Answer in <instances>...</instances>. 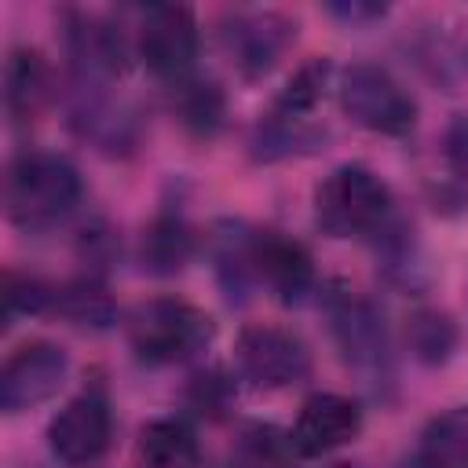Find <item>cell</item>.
Listing matches in <instances>:
<instances>
[{
  "label": "cell",
  "mask_w": 468,
  "mask_h": 468,
  "mask_svg": "<svg viewBox=\"0 0 468 468\" xmlns=\"http://www.w3.org/2000/svg\"><path fill=\"white\" fill-rule=\"evenodd\" d=\"M80 197L77 168L58 154H22L7 168V216L18 227H48L66 216Z\"/></svg>",
  "instance_id": "cell-1"
},
{
  "label": "cell",
  "mask_w": 468,
  "mask_h": 468,
  "mask_svg": "<svg viewBox=\"0 0 468 468\" xmlns=\"http://www.w3.org/2000/svg\"><path fill=\"white\" fill-rule=\"evenodd\" d=\"M212 340V318L186 300L157 296L128 314V344L150 366L186 362Z\"/></svg>",
  "instance_id": "cell-2"
},
{
  "label": "cell",
  "mask_w": 468,
  "mask_h": 468,
  "mask_svg": "<svg viewBox=\"0 0 468 468\" xmlns=\"http://www.w3.org/2000/svg\"><path fill=\"white\" fill-rule=\"evenodd\" d=\"M388 183L366 165L333 168L314 190V219L333 238H362L388 219Z\"/></svg>",
  "instance_id": "cell-3"
},
{
  "label": "cell",
  "mask_w": 468,
  "mask_h": 468,
  "mask_svg": "<svg viewBox=\"0 0 468 468\" xmlns=\"http://www.w3.org/2000/svg\"><path fill=\"white\" fill-rule=\"evenodd\" d=\"M340 106L358 128L377 135H402L417 121L413 95L384 66L373 62H355L340 77Z\"/></svg>",
  "instance_id": "cell-4"
},
{
  "label": "cell",
  "mask_w": 468,
  "mask_h": 468,
  "mask_svg": "<svg viewBox=\"0 0 468 468\" xmlns=\"http://www.w3.org/2000/svg\"><path fill=\"white\" fill-rule=\"evenodd\" d=\"M238 373L256 388H289L311 373L307 344L282 325H245L234 347Z\"/></svg>",
  "instance_id": "cell-5"
},
{
  "label": "cell",
  "mask_w": 468,
  "mask_h": 468,
  "mask_svg": "<svg viewBox=\"0 0 468 468\" xmlns=\"http://www.w3.org/2000/svg\"><path fill=\"white\" fill-rule=\"evenodd\" d=\"M139 58L161 80L183 84L197 58V22L183 4H154L139 22Z\"/></svg>",
  "instance_id": "cell-6"
},
{
  "label": "cell",
  "mask_w": 468,
  "mask_h": 468,
  "mask_svg": "<svg viewBox=\"0 0 468 468\" xmlns=\"http://www.w3.org/2000/svg\"><path fill=\"white\" fill-rule=\"evenodd\" d=\"M110 431H113V417H110V402L99 391H84L77 399H69L48 424V446L51 453L66 464V468H84L91 461H99L110 446Z\"/></svg>",
  "instance_id": "cell-7"
},
{
  "label": "cell",
  "mask_w": 468,
  "mask_h": 468,
  "mask_svg": "<svg viewBox=\"0 0 468 468\" xmlns=\"http://www.w3.org/2000/svg\"><path fill=\"white\" fill-rule=\"evenodd\" d=\"M66 380V351L48 340L18 347L0 369V406L7 413L33 410L48 402Z\"/></svg>",
  "instance_id": "cell-8"
},
{
  "label": "cell",
  "mask_w": 468,
  "mask_h": 468,
  "mask_svg": "<svg viewBox=\"0 0 468 468\" xmlns=\"http://www.w3.org/2000/svg\"><path fill=\"white\" fill-rule=\"evenodd\" d=\"M358 428H362V410L344 395L322 391L300 406L296 424L289 431V442L303 457H322V453L347 446L358 435Z\"/></svg>",
  "instance_id": "cell-9"
},
{
  "label": "cell",
  "mask_w": 468,
  "mask_h": 468,
  "mask_svg": "<svg viewBox=\"0 0 468 468\" xmlns=\"http://www.w3.org/2000/svg\"><path fill=\"white\" fill-rule=\"evenodd\" d=\"M249 267L282 300H300L314 282V267H311L307 249L292 238H282L278 230H252L249 234Z\"/></svg>",
  "instance_id": "cell-10"
},
{
  "label": "cell",
  "mask_w": 468,
  "mask_h": 468,
  "mask_svg": "<svg viewBox=\"0 0 468 468\" xmlns=\"http://www.w3.org/2000/svg\"><path fill=\"white\" fill-rule=\"evenodd\" d=\"M329 318H333V333L336 344L344 351V358L351 366H380L384 362V325L373 314V307L366 300L355 296H336L329 303Z\"/></svg>",
  "instance_id": "cell-11"
},
{
  "label": "cell",
  "mask_w": 468,
  "mask_h": 468,
  "mask_svg": "<svg viewBox=\"0 0 468 468\" xmlns=\"http://www.w3.org/2000/svg\"><path fill=\"white\" fill-rule=\"evenodd\" d=\"M223 40L245 73H267L289 44V22H282L278 15H249L238 18L234 29L223 33Z\"/></svg>",
  "instance_id": "cell-12"
},
{
  "label": "cell",
  "mask_w": 468,
  "mask_h": 468,
  "mask_svg": "<svg viewBox=\"0 0 468 468\" xmlns=\"http://www.w3.org/2000/svg\"><path fill=\"white\" fill-rule=\"evenodd\" d=\"M139 457L146 461V468H194L201 461V446L190 424L165 417L150 420L139 431Z\"/></svg>",
  "instance_id": "cell-13"
},
{
  "label": "cell",
  "mask_w": 468,
  "mask_h": 468,
  "mask_svg": "<svg viewBox=\"0 0 468 468\" xmlns=\"http://www.w3.org/2000/svg\"><path fill=\"white\" fill-rule=\"evenodd\" d=\"M420 468H468V406H453L428 420L417 450Z\"/></svg>",
  "instance_id": "cell-14"
},
{
  "label": "cell",
  "mask_w": 468,
  "mask_h": 468,
  "mask_svg": "<svg viewBox=\"0 0 468 468\" xmlns=\"http://www.w3.org/2000/svg\"><path fill=\"white\" fill-rule=\"evenodd\" d=\"M44 95H48L44 58L37 51H29V48L11 51V58L4 66V102H7V113L15 121H26L29 113H37Z\"/></svg>",
  "instance_id": "cell-15"
},
{
  "label": "cell",
  "mask_w": 468,
  "mask_h": 468,
  "mask_svg": "<svg viewBox=\"0 0 468 468\" xmlns=\"http://www.w3.org/2000/svg\"><path fill=\"white\" fill-rule=\"evenodd\" d=\"M190 256V234L179 219H157L143 234V263L157 274H172Z\"/></svg>",
  "instance_id": "cell-16"
},
{
  "label": "cell",
  "mask_w": 468,
  "mask_h": 468,
  "mask_svg": "<svg viewBox=\"0 0 468 468\" xmlns=\"http://www.w3.org/2000/svg\"><path fill=\"white\" fill-rule=\"evenodd\" d=\"M406 340H410V351H413L417 358H424V362H442V358L453 351L457 333H453V325H450L446 314H439V311H417V314L410 318V325H406Z\"/></svg>",
  "instance_id": "cell-17"
},
{
  "label": "cell",
  "mask_w": 468,
  "mask_h": 468,
  "mask_svg": "<svg viewBox=\"0 0 468 468\" xmlns=\"http://www.w3.org/2000/svg\"><path fill=\"white\" fill-rule=\"evenodd\" d=\"M55 307L77 322V325H106L113 318V303L110 296L99 289V285H69V289H58L55 292Z\"/></svg>",
  "instance_id": "cell-18"
},
{
  "label": "cell",
  "mask_w": 468,
  "mask_h": 468,
  "mask_svg": "<svg viewBox=\"0 0 468 468\" xmlns=\"http://www.w3.org/2000/svg\"><path fill=\"white\" fill-rule=\"evenodd\" d=\"M48 303H55V292L44 282H37L29 274H7L4 278V307H7V318L44 311Z\"/></svg>",
  "instance_id": "cell-19"
},
{
  "label": "cell",
  "mask_w": 468,
  "mask_h": 468,
  "mask_svg": "<svg viewBox=\"0 0 468 468\" xmlns=\"http://www.w3.org/2000/svg\"><path fill=\"white\" fill-rule=\"evenodd\" d=\"M179 88H183V102H179L183 121L194 124L197 132H212L223 117L219 91H212V84H179Z\"/></svg>",
  "instance_id": "cell-20"
},
{
  "label": "cell",
  "mask_w": 468,
  "mask_h": 468,
  "mask_svg": "<svg viewBox=\"0 0 468 468\" xmlns=\"http://www.w3.org/2000/svg\"><path fill=\"white\" fill-rule=\"evenodd\" d=\"M325 73H329L325 62H307V66L289 80V88H285V95H282V110H292V113L311 110V106L322 99Z\"/></svg>",
  "instance_id": "cell-21"
},
{
  "label": "cell",
  "mask_w": 468,
  "mask_h": 468,
  "mask_svg": "<svg viewBox=\"0 0 468 468\" xmlns=\"http://www.w3.org/2000/svg\"><path fill=\"white\" fill-rule=\"evenodd\" d=\"M442 150H446V157H450L461 172H468V113H457V117L450 121V128H446V135H442Z\"/></svg>",
  "instance_id": "cell-22"
},
{
  "label": "cell",
  "mask_w": 468,
  "mask_h": 468,
  "mask_svg": "<svg viewBox=\"0 0 468 468\" xmlns=\"http://www.w3.org/2000/svg\"><path fill=\"white\" fill-rule=\"evenodd\" d=\"M336 15H344V18H373V15H384V7H358V4H351V7H333Z\"/></svg>",
  "instance_id": "cell-23"
},
{
  "label": "cell",
  "mask_w": 468,
  "mask_h": 468,
  "mask_svg": "<svg viewBox=\"0 0 468 468\" xmlns=\"http://www.w3.org/2000/svg\"><path fill=\"white\" fill-rule=\"evenodd\" d=\"M329 468H355V464H329Z\"/></svg>",
  "instance_id": "cell-24"
}]
</instances>
